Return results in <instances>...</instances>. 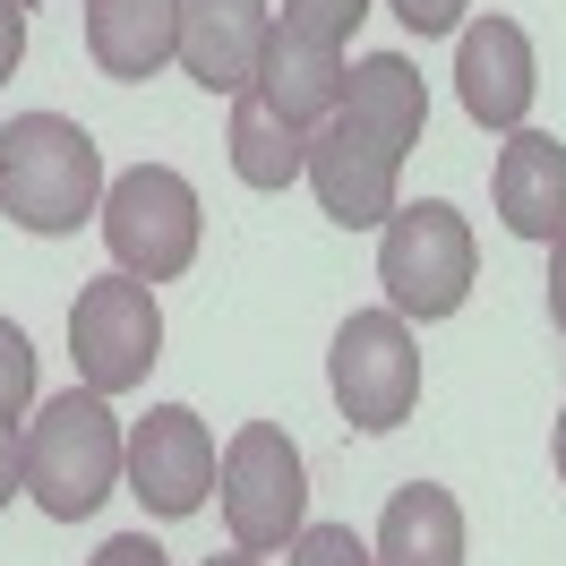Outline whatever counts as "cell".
I'll list each match as a JSON object with an SVG mask.
<instances>
[{
    "label": "cell",
    "mask_w": 566,
    "mask_h": 566,
    "mask_svg": "<svg viewBox=\"0 0 566 566\" xmlns=\"http://www.w3.org/2000/svg\"><path fill=\"white\" fill-rule=\"evenodd\" d=\"M104 155L61 112H27L0 129V214L18 232H77L104 207Z\"/></svg>",
    "instance_id": "1"
},
{
    "label": "cell",
    "mask_w": 566,
    "mask_h": 566,
    "mask_svg": "<svg viewBox=\"0 0 566 566\" xmlns=\"http://www.w3.org/2000/svg\"><path fill=\"white\" fill-rule=\"evenodd\" d=\"M120 455H129V438H120V421H112L104 395L95 387L52 395V403L35 412V429H27V497H35L43 515L77 524V515H95V506L112 497Z\"/></svg>",
    "instance_id": "2"
},
{
    "label": "cell",
    "mask_w": 566,
    "mask_h": 566,
    "mask_svg": "<svg viewBox=\"0 0 566 566\" xmlns=\"http://www.w3.org/2000/svg\"><path fill=\"white\" fill-rule=\"evenodd\" d=\"M378 283H387L395 318H455L472 292V232L447 198L395 207L378 223Z\"/></svg>",
    "instance_id": "3"
},
{
    "label": "cell",
    "mask_w": 566,
    "mask_h": 566,
    "mask_svg": "<svg viewBox=\"0 0 566 566\" xmlns=\"http://www.w3.org/2000/svg\"><path fill=\"white\" fill-rule=\"evenodd\" d=\"M104 241L120 258V275L138 283H172L189 275V258H198V189L164 164H138V172H120L104 189Z\"/></svg>",
    "instance_id": "4"
},
{
    "label": "cell",
    "mask_w": 566,
    "mask_h": 566,
    "mask_svg": "<svg viewBox=\"0 0 566 566\" xmlns=\"http://www.w3.org/2000/svg\"><path fill=\"white\" fill-rule=\"evenodd\" d=\"M223 524H232V549H292V532L310 515V472H301V447L283 438L275 421H249L223 463Z\"/></svg>",
    "instance_id": "5"
},
{
    "label": "cell",
    "mask_w": 566,
    "mask_h": 566,
    "mask_svg": "<svg viewBox=\"0 0 566 566\" xmlns=\"http://www.w3.org/2000/svg\"><path fill=\"white\" fill-rule=\"evenodd\" d=\"M326 387L344 403L353 429H403L421 403V344L395 310H360L335 326V353H326Z\"/></svg>",
    "instance_id": "6"
},
{
    "label": "cell",
    "mask_w": 566,
    "mask_h": 566,
    "mask_svg": "<svg viewBox=\"0 0 566 566\" xmlns=\"http://www.w3.org/2000/svg\"><path fill=\"white\" fill-rule=\"evenodd\" d=\"M70 360L95 395L146 387V369L164 360V310L138 275H95L70 301Z\"/></svg>",
    "instance_id": "7"
},
{
    "label": "cell",
    "mask_w": 566,
    "mask_h": 566,
    "mask_svg": "<svg viewBox=\"0 0 566 566\" xmlns=\"http://www.w3.org/2000/svg\"><path fill=\"white\" fill-rule=\"evenodd\" d=\"M395 172H403V155H395L378 129H360L353 112H326L318 129H310V164L301 180L318 189V207L344 223V232H369V223H387L395 214Z\"/></svg>",
    "instance_id": "8"
},
{
    "label": "cell",
    "mask_w": 566,
    "mask_h": 566,
    "mask_svg": "<svg viewBox=\"0 0 566 566\" xmlns=\"http://www.w3.org/2000/svg\"><path fill=\"white\" fill-rule=\"evenodd\" d=\"M120 472H129V490L146 497V515H198L207 490H214V438H207V421H198L189 403H155V412L129 429Z\"/></svg>",
    "instance_id": "9"
},
{
    "label": "cell",
    "mask_w": 566,
    "mask_h": 566,
    "mask_svg": "<svg viewBox=\"0 0 566 566\" xmlns=\"http://www.w3.org/2000/svg\"><path fill=\"white\" fill-rule=\"evenodd\" d=\"M266 35H275L266 0H180V70L207 95H249Z\"/></svg>",
    "instance_id": "10"
},
{
    "label": "cell",
    "mask_w": 566,
    "mask_h": 566,
    "mask_svg": "<svg viewBox=\"0 0 566 566\" xmlns=\"http://www.w3.org/2000/svg\"><path fill=\"white\" fill-rule=\"evenodd\" d=\"M532 86H541V70H532V35L515 27V18H481V27H463L455 95H463V112H472L481 129H524Z\"/></svg>",
    "instance_id": "11"
},
{
    "label": "cell",
    "mask_w": 566,
    "mask_h": 566,
    "mask_svg": "<svg viewBox=\"0 0 566 566\" xmlns=\"http://www.w3.org/2000/svg\"><path fill=\"white\" fill-rule=\"evenodd\" d=\"M497 223L515 241H558L566 232V146L549 129H506V146H497Z\"/></svg>",
    "instance_id": "12"
},
{
    "label": "cell",
    "mask_w": 566,
    "mask_h": 566,
    "mask_svg": "<svg viewBox=\"0 0 566 566\" xmlns=\"http://www.w3.org/2000/svg\"><path fill=\"white\" fill-rule=\"evenodd\" d=\"M86 52L120 86L155 77L164 61H180V0H86Z\"/></svg>",
    "instance_id": "13"
},
{
    "label": "cell",
    "mask_w": 566,
    "mask_h": 566,
    "mask_svg": "<svg viewBox=\"0 0 566 566\" xmlns=\"http://www.w3.org/2000/svg\"><path fill=\"white\" fill-rule=\"evenodd\" d=\"M258 95H266L283 120L318 129L326 112H344V52H335V43H318V35L275 27V35H266V61H258Z\"/></svg>",
    "instance_id": "14"
},
{
    "label": "cell",
    "mask_w": 566,
    "mask_h": 566,
    "mask_svg": "<svg viewBox=\"0 0 566 566\" xmlns=\"http://www.w3.org/2000/svg\"><path fill=\"white\" fill-rule=\"evenodd\" d=\"M378 566H463V506L438 481H403L378 515Z\"/></svg>",
    "instance_id": "15"
},
{
    "label": "cell",
    "mask_w": 566,
    "mask_h": 566,
    "mask_svg": "<svg viewBox=\"0 0 566 566\" xmlns=\"http://www.w3.org/2000/svg\"><path fill=\"white\" fill-rule=\"evenodd\" d=\"M344 112H353L360 129H378L395 155H412L421 129H429V86L403 52H369L360 70H344Z\"/></svg>",
    "instance_id": "16"
},
{
    "label": "cell",
    "mask_w": 566,
    "mask_h": 566,
    "mask_svg": "<svg viewBox=\"0 0 566 566\" xmlns=\"http://www.w3.org/2000/svg\"><path fill=\"white\" fill-rule=\"evenodd\" d=\"M301 164H310V129H301V120H283L258 86L232 95V172H241L249 189H292Z\"/></svg>",
    "instance_id": "17"
},
{
    "label": "cell",
    "mask_w": 566,
    "mask_h": 566,
    "mask_svg": "<svg viewBox=\"0 0 566 566\" xmlns=\"http://www.w3.org/2000/svg\"><path fill=\"white\" fill-rule=\"evenodd\" d=\"M283 566H378V549H360L353 524H301L292 549H283Z\"/></svg>",
    "instance_id": "18"
},
{
    "label": "cell",
    "mask_w": 566,
    "mask_h": 566,
    "mask_svg": "<svg viewBox=\"0 0 566 566\" xmlns=\"http://www.w3.org/2000/svg\"><path fill=\"white\" fill-rule=\"evenodd\" d=\"M369 18V0H283V27L292 35H318V43H353V27Z\"/></svg>",
    "instance_id": "19"
},
{
    "label": "cell",
    "mask_w": 566,
    "mask_h": 566,
    "mask_svg": "<svg viewBox=\"0 0 566 566\" xmlns=\"http://www.w3.org/2000/svg\"><path fill=\"white\" fill-rule=\"evenodd\" d=\"M27 403H35V344H27V326L0 318V412L18 421Z\"/></svg>",
    "instance_id": "20"
},
{
    "label": "cell",
    "mask_w": 566,
    "mask_h": 566,
    "mask_svg": "<svg viewBox=\"0 0 566 566\" xmlns=\"http://www.w3.org/2000/svg\"><path fill=\"white\" fill-rule=\"evenodd\" d=\"M387 9H395V18H403V27H412V35L429 43V35H455L472 0H387Z\"/></svg>",
    "instance_id": "21"
},
{
    "label": "cell",
    "mask_w": 566,
    "mask_h": 566,
    "mask_svg": "<svg viewBox=\"0 0 566 566\" xmlns=\"http://www.w3.org/2000/svg\"><path fill=\"white\" fill-rule=\"evenodd\" d=\"M18 490H27V429L0 412V506H9Z\"/></svg>",
    "instance_id": "22"
},
{
    "label": "cell",
    "mask_w": 566,
    "mask_h": 566,
    "mask_svg": "<svg viewBox=\"0 0 566 566\" xmlns=\"http://www.w3.org/2000/svg\"><path fill=\"white\" fill-rule=\"evenodd\" d=\"M95 566H172V558H164V541H146V532H120V541H104V549H95Z\"/></svg>",
    "instance_id": "23"
},
{
    "label": "cell",
    "mask_w": 566,
    "mask_h": 566,
    "mask_svg": "<svg viewBox=\"0 0 566 566\" xmlns=\"http://www.w3.org/2000/svg\"><path fill=\"white\" fill-rule=\"evenodd\" d=\"M18 61H27V9H18V0H0V77L18 70Z\"/></svg>",
    "instance_id": "24"
},
{
    "label": "cell",
    "mask_w": 566,
    "mask_h": 566,
    "mask_svg": "<svg viewBox=\"0 0 566 566\" xmlns=\"http://www.w3.org/2000/svg\"><path fill=\"white\" fill-rule=\"evenodd\" d=\"M549 318H558V335H566V232L549 241Z\"/></svg>",
    "instance_id": "25"
},
{
    "label": "cell",
    "mask_w": 566,
    "mask_h": 566,
    "mask_svg": "<svg viewBox=\"0 0 566 566\" xmlns=\"http://www.w3.org/2000/svg\"><path fill=\"white\" fill-rule=\"evenodd\" d=\"M549 455H558V481H566V403H558V438H549Z\"/></svg>",
    "instance_id": "26"
},
{
    "label": "cell",
    "mask_w": 566,
    "mask_h": 566,
    "mask_svg": "<svg viewBox=\"0 0 566 566\" xmlns=\"http://www.w3.org/2000/svg\"><path fill=\"white\" fill-rule=\"evenodd\" d=\"M207 566H258V549H232V558H207Z\"/></svg>",
    "instance_id": "27"
}]
</instances>
